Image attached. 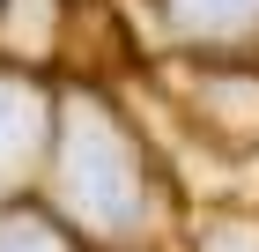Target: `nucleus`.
I'll return each mask as SVG.
<instances>
[{"label":"nucleus","instance_id":"1","mask_svg":"<svg viewBox=\"0 0 259 252\" xmlns=\"http://www.w3.org/2000/svg\"><path fill=\"white\" fill-rule=\"evenodd\" d=\"M60 193H67V208L89 215V223H126V215H134V156H126V141L111 134L104 119H89V112L67 126Z\"/></svg>","mask_w":259,"mask_h":252},{"label":"nucleus","instance_id":"3","mask_svg":"<svg viewBox=\"0 0 259 252\" xmlns=\"http://www.w3.org/2000/svg\"><path fill=\"white\" fill-rule=\"evenodd\" d=\"M170 8H178V22L200 30V38H230V30H244L259 15V0H170Z\"/></svg>","mask_w":259,"mask_h":252},{"label":"nucleus","instance_id":"2","mask_svg":"<svg viewBox=\"0 0 259 252\" xmlns=\"http://www.w3.org/2000/svg\"><path fill=\"white\" fill-rule=\"evenodd\" d=\"M37 149V97L22 82H0V171Z\"/></svg>","mask_w":259,"mask_h":252},{"label":"nucleus","instance_id":"5","mask_svg":"<svg viewBox=\"0 0 259 252\" xmlns=\"http://www.w3.org/2000/svg\"><path fill=\"white\" fill-rule=\"evenodd\" d=\"M207 252H259V230H222Z\"/></svg>","mask_w":259,"mask_h":252},{"label":"nucleus","instance_id":"4","mask_svg":"<svg viewBox=\"0 0 259 252\" xmlns=\"http://www.w3.org/2000/svg\"><path fill=\"white\" fill-rule=\"evenodd\" d=\"M0 252H60V245H52L45 223H8V230H0Z\"/></svg>","mask_w":259,"mask_h":252}]
</instances>
